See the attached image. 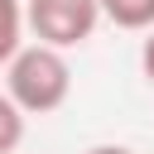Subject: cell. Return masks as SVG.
<instances>
[{"mask_svg":"<svg viewBox=\"0 0 154 154\" xmlns=\"http://www.w3.org/2000/svg\"><path fill=\"white\" fill-rule=\"evenodd\" d=\"M72 91V67L63 48L53 43H19L5 63V96L24 116H48L67 101Z\"/></svg>","mask_w":154,"mask_h":154,"instance_id":"obj_1","label":"cell"},{"mask_svg":"<svg viewBox=\"0 0 154 154\" xmlns=\"http://www.w3.org/2000/svg\"><path fill=\"white\" fill-rule=\"evenodd\" d=\"M96 19H101L96 0H24V24L34 29L38 43H53V48L87 43Z\"/></svg>","mask_w":154,"mask_h":154,"instance_id":"obj_2","label":"cell"},{"mask_svg":"<svg viewBox=\"0 0 154 154\" xmlns=\"http://www.w3.org/2000/svg\"><path fill=\"white\" fill-rule=\"evenodd\" d=\"M96 5L116 29H149L154 24V0H96Z\"/></svg>","mask_w":154,"mask_h":154,"instance_id":"obj_3","label":"cell"},{"mask_svg":"<svg viewBox=\"0 0 154 154\" xmlns=\"http://www.w3.org/2000/svg\"><path fill=\"white\" fill-rule=\"evenodd\" d=\"M24 43V5L19 0H0V67L10 63V53Z\"/></svg>","mask_w":154,"mask_h":154,"instance_id":"obj_4","label":"cell"},{"mask_svg":"<svg viewBox=\"0 0 154 154\" xmlns=\"http://www.w3.org/2000/svg\"><path fill=\"white\" fill-rule=\"evenodd\" d=\"M19 140H24V111L0 91V154H14Z\"/></svg>","mask_w":154,"mask_h":154,"instance_id":"obj_5","label":"cell"},{"mask_svg":"<svg viewBox=\"0 0 154 154\" xmlns=\"http://www.w3.org/2000/svg\"><path fill=\"white\" fill-rule=\"evenodd\" d=\"M140 67H144V82L154 87V24L144 29V48H140Z\"/></svg>","mask_w":154,"mask_h":154,"instance_id":"obj_6","label":"cell"},{"mask_svg":"<svg viewBox=\"0 0 154 154\" xmlns=\"http://www.w3.org/2000/svg\"><path fill=\"white\" fill-rule=\"evenodd\" d=\"M87 154H135V149H125V144H96V149H87Z\"/></svg>","mask_w":154,"mask_h":154,"instance_id":"obj_7","label":"cell"}]
</instances>
